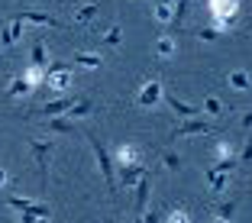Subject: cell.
Returning a JSON list of instances; mask_svg holds the SVG:
<instances>
[{"mask_svg":"<svg viewBox=\"0 0 252 223\" xmlns=\"http://www.w3.org/2000/svg\"><path fill=\"white\" fill-rule=\"evenodd\" d=\"M88 142H91V149H94V159H97V165H100V175H104V181L110 185V191H117V165H113V159H110V152L104 149V142L97 139L94 133H88Z\"/></svg>","mask_w":252,"mask_h":223,"instance_id":"1","label":"cell"},{"mask_svg":"<svg viewBox=\"0 0 252 223\" xmlns=\"http://www.w3.org/2000/svg\"><path fill=\"white\" fill-rule=\"evenodd\" d=\"M162 97H165V84L162 81H146L139 91H136V107H142V110H152L156 104H162Z\"/></svg>","mask_w":252,"mask_h":223,"instance_id":"2","label":"cell"},{"mask_svg":"<svg viewBox=\"0 0 252 223\" xmlns=\"http://www.w3.org/2000/svg\"><path fill=\"white\" fill-rule=\"evenodd\" d=\"M45 84L52 91H68L71 88V65L68 62H55L45 68Z\"/></svg>","mask_w":252,"mask_h":223,"instance_id":"3","label":"cell"},{"mask_svg":"<svg viewBox=\"0 0 252 223\" xmlns=\"http://www.w3.org/2000/svg\"><path fill=\"white\" fill-rule=\"evenodd\" d=\"M30 149H32V156H36L39 178H42V185H45V181H49V156H52V149H55V139H32Z\"/></svg>","mask_w":252,"mask_h":223,"instance_id":"4","label":"cell"},{"mask_svg":"<svg viewBox=\"0 0 252 223\" xmlns=\"http://www.w3.org/2000/svg\"><path fill=\"white\" fill-rule=\"evenodd\" d=\"M207 7H210L214 20H223V23H230V26L239 16V0H207Z\"/></svg>","mask_w":252,"mask_h":223,"instance_id":"5","label":"cell"},{"mask_svg":"<svg viewBox=\"0 0 252 223\" xmlns=\"http://www.w3.org/2000/svg\"><path fill=\"white\" fill-rule=\"evenodd\" d=\"M175 136H214V123H207V120H185L178 129H175Z\"/></svg>","mask_w":252,"mask_h":223,"instance_id":"6","label":"cell"},{"mask_svg":"<svg viewBox=\"0 0 252 223\" xmlns=\"http://www.w3.org/2000/svg\"><path fill=\"white\" fill-rule=\"evenodd\" d=\"M120 168V175H117V185L120 188H136V181L142 178V175H146V165H117Z\"/></svg>","mask_w":252,"mask_h":223,"instance_id":"7","label":"cell"},{"mask_svg":"<svg viewBox=\"0 0 252 223\" xmlns=\"http://www.w3.org/2000/svg\"><path fill=\"white\" fill-rule=\"evenodd\" d=\"M16 20H20V23H36V26H59V16L42 13V10H20Z\"/></svg>","mask_w":252,"mask_h":223,"instance_id":"8","label":"cell"},{"mask_svg":"<svg viewBox=\"0 0 252 223\" xmlns=\"http://www.w3.org/2000/svg\"><path fill=\"white\" fill-rule=\"evenodd\" d=\"M78 100L74 94H68V97H55V100H49V104H42V113L45 117H65L68 110H71V104Z\"/></svg>","mask_w":252,"mask_h":223,"instance_id":"9","label":"cell"},{"mask_svg":"<svg viewBox=\"0 0 252 223\" xmlns=\"http://www.w3.org/2000/svg\"><path fill=\"white\" fill-rule=\"evenodd\" d=\"M165 100H168V107H171V110L178 113V117H185V120H191V117H197V113H200V107L185 104V100H181L178 94H171V91H165Z\"/></svg>","mask_w":252,"mask_h":223,"instance_id":"10","label":"cell"},{"mask_svg":"<svg viewBox=\"0 0 252 223\" xmlns=\"http://www.w3.org/2000/svg\"><path fill=\"white\" fill-rule=\"evenodd\" d=\"M20 36H23V23L13 16V20H10L7 26L0 30V45H3V49H10V45H16V42H20Z\"/></svg>","mask_w":252,"mask_h":223,"instance_id":"11","label":"cell"},{"mask_svg":"<svg viewBox=\"0 0 252 223\" xmlns=\"http://www.w3.org/2000/svg\"><path fill=\"white\" fill-rule=\"evenodd\" d=\"M149 188H152V175H142L139 181H136V214H142L146 210V204H149Z\"/></svg>","mask_w":252,"mask_h":223,"instance_id":"12","label":"cell"},{"mask_svg":"<svg viewBox=\"0 0 252 223\" xmlns=\"http://www.w3.org/2000/svg\"><path fill=\"white\" fill-rule=\"evenodd\" d=\"M49 129H52V133H62V136L78 133V120H68V117H49Z\"/></svg>","mask_w":252,"mask_h":223,"instance_id":"13","label":"cell"},{"mask_svg":"<svg viewBox=\"0 0 252 223\" xmlns=\"http://www.w3.org/2000/svg\"><path fill=\"white\" fill-rule=\"evenodd\" d=\"M30 62H32L36 68H49V49H45V42H42V39H32Z\"/></svg>","mask_w":252,"mask_h":223,"instance_id":"14","label":"cell"},{"mask_svg":"<svg viewBox=\"0 0 252 223\" xmlns=\"http://www.w3.org/2000/svg\"><path fill=\"white\" fill-rule=\"evenodd\" d=\"M136 162H139V149L133 142H123L117 149V165H136Z\"/></svg>","mask_w":252,"mask_h":223,"instance_id":"15","label":"cell"},{"mask_svg":"<svg viewBox=\"0 0 252 223\" xmlns=\"http://www.w3.org/2000/svg\"><path fill=\"white\" fill-rule=\"evenodd\" d=\"M207 185L214 194H223L226 191V185H230V178H226V171H217V168H207Z\"/></svg>","mask_w":252,"mask_h":223,"instance_id":"16","label":"cell"},{"mask_svg":"<svg viewBox=\"0 0 252 223\" xmlns=\"http://www.w3.org/2000/svg\"><path fill=\"white\" fill-rule=\"evenodd\" d=\"M249 84H252L249 71H243V68H233L230 71V88L233 91H249Z\"/></svg>","mask_w":252,"mask_h":223,"instance_id":"17","label":"cell"},{"mask_svg":"<svg viewBox=\"0 0 252 223\" xmlns=\"http://www.w3.org/2000/svg\"><path fill=\"white\" fill-rule=\"evenodd\" d=\"M91 97H78V100H74L71 104V110H68V120H81V117H88L91 113Z\"/></svg>","mask_w":252,"mask_h":223,"instance_id":"18","label":"cell"},{"mask_svg":"<svg viewBox=\"0 0 252 223\" xmlns=\"http://www.w3.org/2000/svg\"><path fill=\"white\" fill-rule=\"evenodd\" d=\"M23 81H26V84H30L32 91H36L39 84L45 81V71H42V68H36V65H30V68H26V71H23Z\"/></svg>","mask_w":252,"mask_h":223,"instance_id":"19","label":"cell"},{"mask_svg":"<svg viewBox=\"0 0 252 223\" xmlns=\"http://www.w3.org/2000/svg\"><path fill=\"white\" fill-rule=\"evenodd\" d=\"M158 165H165L168 171H178L181 168V156L175 152V149H165L162 156H158Z\"/></svg>","mask_w":252,"mask_h":223,"instance_id":"20","label":"cell"},{"mask_svg":"<svg viewBox=\"0 0 252 223\" xmlns=\"http://www.w3.org/2000/svg\"><path fill=\"white\" fill-rule=\"evenodd\" d=\"M74 62H78L81 68H91V71H97V68L104 65L100 55H94V52H78V55H74Z\"/></svg>","mask_w":252,"mask_h":223,"instance_id":"21","label":"cell"},{"mask_svg":"<svg viewBox=\"0 0 252 223\" xmlns=\"http://www.w3.org/2000/svg\"><path fill=\"white\" fill-rule=\"evenodd\" d=\"M156 55H158V59H171V55H175V39H171V36H162L156 42Z\"/></svg>","mask_w":252,"mask_h":223,"instance_id":"22","label":"cell"},{"mask_svg":"<svg viewBox=\"0 0 252 223\" xmlns=\"http://www.w3.org/2000/svg\"><path fill=\"white\" fill-rule=\"evenodd\" d=\"M239 210V201H223L214 207V217H223V220H233V214Z\"/></svg>","mask_w":252,"mask_h":223,"instance_id":"23","label":"cell"},{"mask_svg":"<svg viewBox=\"0 0 252 223\" xmlns=\"http://www.w3.org/2000/svg\"><path fill=\"white\" fill-rule=\"evenodd\" d=\"M100 39H104V45H120V42H123V26H120V23H113V26Z\"/></svg>","mask_w":252,"mask_h":223,"instance_id":"24","label":"cell"},{"mask_svg":"<svg viewBox=\"0 0 252 223\" xmlns=\"http://www.w3.org/2000/svg\"><path fill=\"white\" fill-rule=\"evenodd\" d=\"M200 110H204V113H210V117H223V100L210 94L207 100H204V107H200Z\"/></svg>","mask_w":252,"mask_h":223,"instance_id":"25","label":"cell"},{"mask_svg":"<svg viewBox=\"0 0 252 223\" xmlns=\"http://www.w3.org/2000/svg\"><path fill=\"white\" fill-rule=\"evenodd\" d=\"M26 94H32V88L23 81V74H20V78H13V81H10V97H26Z\"/></svg>","mask_w":252,"mask_h":223,"instance_id":"26","label":"cell"},{"mask_svg":"<svg viewBox=\"0 0 252 223\" xmlns=\"http://www.w3.org/2000/svg\"><path fill=\"white\" fill-rule=\"evenodd\" d=\"M97 10H100V7H97V3H84V7L78 10V13H74V16H78V23H84V26H88V23H91V20H94V16H97Z\"/></svg>","mask_w":252,"mask_h":223,"instance_id":"27","label":"cell"},{"mask_svg":"<svg viewBox=\"0 0 252 223\" xmlns=\"http://www.w3.org/2000/svg\"><path fill=\"white\" fill-rule=\"evenodd\" d=\"M165 223H194V220H191V214H188L185 207H175V210H168Z\"/></svg>","mask_w":252,"mask_h":223,"instance_id":"28","label":"cell"},{"mask_svg":"<svg viewBox=\"0 0 252 223\" xmlns=\"http://www.w3.org/2000/svg\"><path fill=\"white\" fill-rule=\"evenodd\" d=\"M7 204H10V207L16 210V214H20V210H30V207H32L36 201H30V197H16V194H10V197H7Z\"/></svg>","mask_w":252,"mask_h":223,"instance_id":"29","label":"cell"},{"mask_svg":"<svg viewBox=\"0 0 252 223\" xmlns=\"http://www.w3.org/2000/svg\"><path fill=\"white\" fill-rule=\"evenodd\" d=\"M226 159H233V146L226 139H217V162H226Z\"/></svg>","mask_w":252,"mask_h":223,"instance_id":"30","label":"cell"},{"mask_svg":"<svg viewBox=\"0 0 252 223\" xmlns=\"http://www.w3.org/2000/svg\"><path fill=\"white\" fill-rule=\"evenodd\" d=\"M152 16H156L158 23H171V7H162V3H156V10H152Z\"/></svg>","mask_w":252,"mask_h":223,"instance_id":"31","label":"cell"},{"mask_svg":"<svg viewBox=\"0 0 252 223\" xmlns=\"http://www.w3.org/2000/svg\"><path fill=\"white\" fill-rule=\"evenodd\" d=\"M239 165H252V142H246L243 149H239V156H236Z\"/></svg>","mask_w":252,"mask_h":223,"instance_id":"32","label":"cell"},{"mask_svg":"<svg viewBox=\"0 0 252 223\" xmlns=\"http://www.w3.org/2000/svg\"><path fill=\"white\" fill-rule=\"evenodd\" d=\"M162 220V214H158V210H142V217L136 223H158Z\"/></svg>","mask_w":252,"mask_h":223,"instance_id":"33","label":"cell"},{"mask_svg":"<svg viewBox=\"0 0 252 223\" xmlns=\"http://www.w3.org/2000/svg\"><path fill=\"white\" fill-rule=\"evenodd\" d=\"M249 129H252V110H246L243 120H239V133H249Z\"/></svg>","mask_w":252,"mask_h":223,"instance_id":"34","label":"cell"},{"mask_svg":"<svg viewBox=\"0 0 252 223\" xmlns=\"http://www.w3.org/2000/svg\"><path fill=\"white\" fill-rule=\"evenodd\" d=\"M197 39H204V42H214V39H217V32L210 30V26H204V30L197 32Z\"/></svg>","mask_w":252,"mask_h":223,"instance_id":"35","label":"cell"},{"mask_svg":"<svg viewBox=\"0 0 252 223\" xmlns=\"http://www.w3.org/2000/svg\"><path fill=\"white\" fill-rule=\"evenodd\" d=\"M0 185H7V168H0Z\"/></svg>","mask_w":252,"mask_h":223,"instance_id":"36","label":"cell"},{"mask_svg":"<svg viewBox=\"0 0 252 223\" xmlns=\"http://www.w3.org/2000/svg\"><path fill=\"white\" fill-rule=\"evenodd\" d=\"M210 223H230V220H223V217H214V220H210Z\"/></svg>","mask_w":252,"mask_h":223,"instance_id":"37","label":"cell"},{"mask_svg":"<svg viewBox=\"0 0 252 223\" xmlns=\"http://www.w3.org/2000/svg\"><path fill=\"white\" fill-rule=\"evenodd\" d=\"M158 3H162V7H171V3H175V0H158Z\"/></svg>","mask_w":252,"mask_h":223,"instance_id":"38","label":"cell"},{"mask_svg":"<svg viewBox=\"0 0 252 223\" xmlns=\"http://www.w3.org/2000/svg\"><path fill=\"white\" fill-rule=\"evenodd\" d=\"M36 223H49V217H39V220H36Z\"/></svg>","mask_w":252,"mask_h":223,"instance_id":"39","label":"cell"},{"mask_svg":"<svg viewBox=\"0 0 252 223\" xmlns=\"http://www.w3.org/2000/svg\"><path fill=\"white\" fill-rule=\"evenodd\" d=\"M110 223H123V220H110Z\"/></svg>","mask_w":252,"mask_h":223,"instance_id":"40","label":"cell"}]
</instances>
